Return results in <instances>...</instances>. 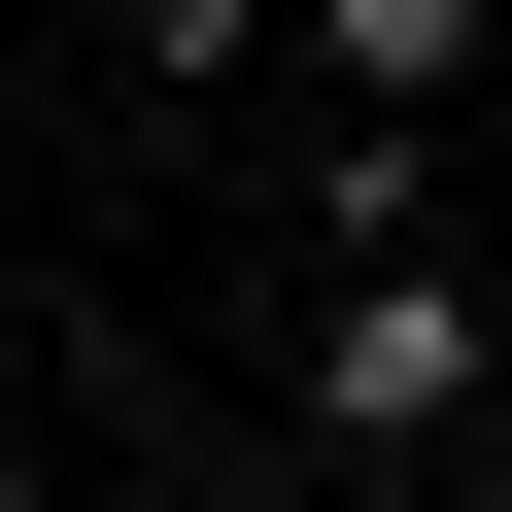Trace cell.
Listing matches in <instances>:
<instances>
[{"mask_svg":"<svg viewBox=\"0 0 512 512\" xmlns=\"http://www.w3.org/2000/svg\"><path fill=\"white\" fill-rule=\"evenodd\" d=\"M478 376H512V308L444 274V239H342V308L274 342V410H308V444H376V478H410V444H444Z\"/></svg>","mask_w":512,"mask_h":512,"instance_id":"1","label":"cell"},{"mask_svg":"<svg viewBox=\"0 0 512 512\" xmlns=\"http://www.w3.org/2000/svg\"><path fill=\"white\" fill-rule=\"evenodd\" d=\"M308 69H342V103H444V69H478V0H308Z\"/></svg>","mask_w":512,"mask_h":512,"instance_id":"2","label":"cell"}]
</instances>
